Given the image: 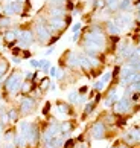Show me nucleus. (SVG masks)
<instances>
[{"instance_id": "obj_23", "label": "nucleus", "mask_w": 140, "mask_h": 148, "mask_svg": "<svg viewBox=\"0 0 140 148\" xmlns=\"http://www.w3.org/2000/svg\"><path fill=\"white\" fill-rule=\"evenodd\" d=\"M20 61H21V58H17V57H12V63H14V64H18Z\"/></svg>"}, {"instance_id": "obj_19", "label": "nucleus", "mask_w": 140, "mask_h": 148, "mask_svg": "<svg viewBox=\"0 0 140 148\" xmlns=\"http://www.w3.org/2000/svg\"><path fill=\"white\" fill-rule=\"evenodd\" d=\"M75 148H90V145L85 140H82V142H79L78 145H75Z\"/></svg>"}, {"instance_id": "obj_26", "label": "nucleus", "mask_w": 140, "mask_h": 148, "mask_svg": "<svg viewBox=\"0 0 140 148\" xmlns=\"http://www.w3.org/2000/svg\"><path fill=\"white\" fill-rule=\"evenodd\" d=\"M137 20L140 21V12H137Z\"/></svg>"}, {"instance_id": "obj_2", "label": "nucleus", "mask_w": 140, "mask_h": 148, "mask_svg": "<svg viewBox=\"0 0 140 148\" xmlns=\"http://www.w3.org/2000/svg\"><path fill=\"white\" fill-rule=\"evenodd\" d=\"M136 107H137V104H134L130 98L122 96L120 99L113 106V113L114 114H130L136 110Z\"/></svg>"}, {"instance_id": "obj_13", "label": "nucleus", "mask_w": 140, "mask_h": 148, "mask_svg": "<svg viewBox=\"0 0 140 148\" xmlns=\"http://www.w3.org/2000/svg\"><path fill=\"white\" fill-rule=\"evenodd\" d=\"M119 8L122 11H128V9H133V3L130 2V0H122L120 5H119Z\"/></svg>"}, {"instance_id": "obj_16", "label": "nucleus", "mask_w": 140, "mask_h": 148, "mask_svg": "<svg viewBox=\"0 0 140 148\" xmlns=\"http://www.w3.org/2000/svg\"><path fill=\"white\" fill-rule=\"evenodd\" d=\"M29 66H31V67H34V69H40V61H38V60L31 58L29 60Z\"/></svg>"}, {"instance_id": "obj_15", "label": "nucleus", "mask_w": 140, "mask_h": 148, "mask_svg": "<svg viewBox=\"0 0 140 148\" xmlns=\"http://www.w3.org/2000/svg\"><path fill=\"white\" fill-rule=\"evenodd\" d=\"M111 79H113V75H111V72H105L104 75H102V78H101V81H102V83H104L105 86L108 84Z\"/></svg>"}, {"instance_id": "obj_8", "label": "nucleus", "mask_w": 140, "mask_h": 148, "mask_svg": "<svg viewBox=\"0 0 140 148\" xmlns=\"http://www.w3.org/2000/svg\"><path fill=\"white\" fill-rule=\"evenodd\" d=\"M96 106H98V104H96L94 101H87V104H85V106H84V118L90 116V114L94 112Z\"/></svg>"}, {"instance_id": "obj_6", "label": "nucleus", "mask_w": 140, "mask_h": 148, "mask_svg": "<svg viewBox=\"0 0 140 148\" xmlns=\"http://www.w3.org/2000/svg\"><path fill=\"white\" fill-rule=\"evenodd\" d=\"M56 110L58 113L64 114V116H72L73 114V110H72V106L66 101H58L56 102Z\"/></svg>"}, {"instance_id": "obj_9", "label": "nucleus", "mask_w": 140, "mask_h": 148, "mask_svg": "<svg viewBox=\"0 0 140 148\" xmlns=\"http://www.w3.org/2000/svg\"><path fill=\"white\" fill-rule=\"evenodd\" d=\"M6 114H8V121H9V122H17L18 116H20V113H18L17 108H9V110L6 112Z\"/></svg>"}, {"instance_id": "obj_20", "label": "nucleus", "mask_w": 140, "mask_h": 148, "mask_svg": "<svg viewBox=\"0 0 140 148\" xmlns=\"http://www.w3.org/2000/svg\"><path fill=\"white\" fill-rule=\"evenodd\" d=\"M78 92H79V95H87V92H88V87H87V86H82L81 89H78Z\"/></svg>"}, {"instance_id": "obj_18", "label": "nucleus", "mask_w": 140, "mask_h": 148, "mask_svg": "<svg viewBox=\"0 0 140 148\" xmlns=\"http://www.w3.org/2000/svg\"><path fill=\"white\" fill-rule=\"evenodd\" d=\"M56 73H58V67H55V66H53V67H50V70H49V75L52 76V78H55Z\"/></svg>"}, {"instance_id": "obj_3", "label": "nucleus", "mask_w": 140, "mask_h": 148, "mask_svg": "<svg viewBox=\"0 0 140 148\" xmlns=\"http://www.w3.org/2000/svg\"><path fill=\"white\" fill-rule=\"evenodd\" d=\"M110 133V127H107V125L102 122V121H96V122L91 124V127L88 130V136L91 139L94 140H101V139H105L107 136Z\"/></svg>"}, {"instance_id": "obj_4", "label": "nucleus", "mask_w": 140, "mask_h": 148, "mask_svg": "<svg viewBox=\"0 0 140 148\" xmlns=\"http://www.w3.org/2000/svg\"><path fill=\"white\" fill-rule=\"evenodd\" d=\"M120 140L123 142V144H126L130 148L136 147V145H140V128H139V125H137V127L128 128L125 133L122 134Z\"/></svg>"}, {"instance_id": "obj_24", "label": "nucleus", "mask_w": 140, "mask_h": 148, "mask_svg": "<svg viewBox=\"0 0 140 148\" xmlns=\"http://www.w3.org/2000/svg\"><path fill=\"white\" fill-rule=\"evenodd\" d=\"M49 89H50L52 92H55V90H56V84H55V83H50V87H49Z\"/></svg>"}, {"instance_id": "obj_22", "label": "nucleus", "mask_w": 140, "mask_h": 148, "mask_svg": "<svg viewBox=\"0 0 140 148\" xmlns=\"http://www.w3.org/2000/svg\"><path fill=\"white\" fill-rule=\"evenodd\" d=\"M79 29H81V25H79V23H76V25H75V26H73V28H72V31L75 32V34H76V32H78Z\"/></svg>"}, {"instance_id": "obj_27", "label": "nucleus", "mask_w": 140, "mask_h": 148, "mask_svg": "<svg viewBox=\"0 0 140 148\" xmlns=\"http://www.w3.org/2000/svg\"><path fill=\"white\" fill-rule=\"evenodd\" d=\"M139 128H140V125H139Z\"/></svg>"}, {"instance_id": "obj_17", "label": "nucleus", "mask_w": 140, "mask_h": 148, "mask_svg": "<svg viewBox=\"0 0 140 148\" xmlns=\"http://www.w3.org/2000/svg\"><path fill=\"white\" fill-rule=\"evenodd\" d=\"M111 148H130V147H128L126 144H123V142H122V140H117V142H116V144H114V145H113Z\"/></svg>"}, {"instance_id": "obj_10", "label": "nucleus", "mask_w": 140, "mask_h": 148, "mask_svg": "<svg viewBox=\"0 0 140 148\" xmlns=\"http://www.w3.org/2000/svg\"><path fill=\"white\" fill-rule=\"evenodd\" d=\"M50 61H47V60H40V70L41 72H44V73H49V70H50Z\"/></svg>"}, {"instance_id": "obj_5", "label": "nucleus", "mask_w": 140, "mask_h": 148, "mask_svg": "<svg viewBox=\"0 0 140 148\" xmlns=\"http://www.w3.org/2000/svg\"><path fill=\"white\" fill-rule=\"evenodd\" d=\"M37 107V99L32 96H24L23 99L20 101V106H18V113L20 114H31L32 112L35 110Z\"/></svg>"}, {"instance_id": "obj_7", "label": "nucleus", "mask_w": 140, "mask_h": 148, "mask_svg": "<svg viewBox=\"0 0 140 148\" xmlns=\"http://www.w3.org/2000/svg\"><path fill=\"white\" fill-rule=\"evenodd\" d=\"M79 92L78 90H72L69 92L67 95V102L70 104V106H79Z\"/></svg>"}, {"instance_id": "obj_21", "label": "nucleus", "mask_w": 140, "mask_h": 148, "mask_svg": "<svg viewBox=\"0 0 140 148\" xmlns=\"http://www.w3.org/2000/svg\"><path fill=\"white\" fill-rule=\"evenodd\" d=\"M49 110H50V104L47 102L46 106H44V108H43V114H44V116H47V114H49V113H47V112H49Z\"/></svg>"}, {"instance_id": "obj_14", "label": "nucleus", "mask_w": 140, "mask_h": 148, "mask_svg": "<svg viewBox=\"0 0 140 148\" xmlns=\"http://www.w3.org/2000/svg\"><path fill=\"white\" fill-rule=\"evenodd\" d=\"M50 83H52V81H50L49 78H43V79H41V83H40V89H41V90L49 89V87H50Z\"/></svg>"}, {"instance_id": "obj_12", "label": "nucleus", "mask_w": 140, "mask_h": 148, "mask_svg": "<svg viewBox=\"0 0 140 148\" xmlns=\"http://www.w3.org/2000/svg\"><path fill=\"white\" fill-rule=\"evenodd\" d=\"M104 89H105V84L102 83L101 79L94 81V84H93V90H94L96 93H101V92H104Z\"/></svg>"}, {"instance_id": "obj_1", "label": "nucleus", "mask_w": 140, "mask_h": 148, "mask_svg": "<svg viewBox=\"0 0 140 148\" xmlns=\"http://www.w3.org/2000/svg\"><path fill=\"white\" fill-rule=\"evenodd\" d=\"M21 84H23V78H21L20 72H12L3 83L5 92H8L9 95H15L21 90Z\"/></svg>"}, {"instance_id": "obj_25", "label": "nucleus", "mask_w": 140, "mask_h": 148, "mask_svg": "<svg viewBox=\"0 0 140 148\" xmlns=\"http://www.w3.org/2000/svg\"><path fill=\"white\" fill-rule=\"evenodd\" d=\"M50 53H53V47H49V49H47L46 55H50Z\"/></svg>"}, {"instance_id": "obj_11", "label": "nucleus", "mask_w": 140, "mask_h": 148, "mask_svg": "<svg viewBox=\"0 0 140 148\" xmlns=\"http://www.w3.org/2000/svg\"><path fill=\"white\" fill-rule=\"evenodd\" d=\"M20 92L23 93V95H28V93H31V92H32V83H31V81H23Z\"/></svg>"}]
</instances>
